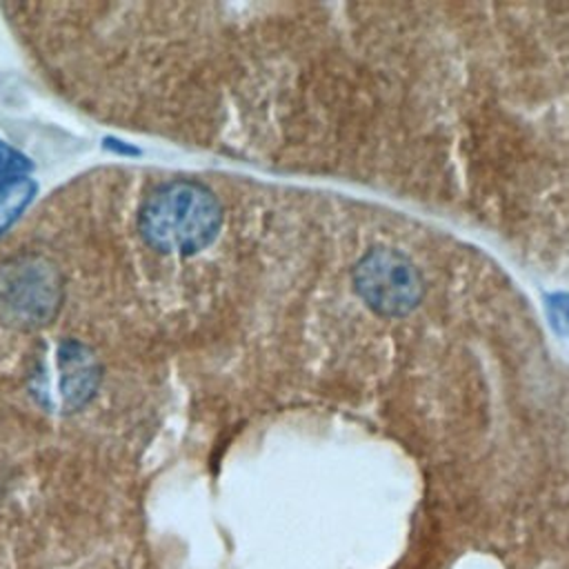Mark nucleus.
I'll return each instance as SVG.
<instances>
[{
	"mask_svg": "<svg viewBox=\"0 0 569 569\" xmlns=\"http://www.w3.org/2000/svg\"><path fill=\"white\" fill-rule=\"evenodd\" d=\"M29 164H27V158L24 156H20L18 151H13L11 147H7V144H2L0 142V178H7L9 180V176L13 178L16 173H20V171H24ZM18 178V176H16Z\"/></svg>",
	"mask_w": 569,
	"mask_h": 569,
	"instance_id": "nucleus-3",
	"label": "nucleus"
},
{
	"mask_svg": "<svg viewBox=\"0 0 569 569\" xmlns=\"http://www.w3.org/2000/svg\"><path fill=\"white\" fill-rule=\"evenodd\" d=\"M222 227V202L196 178L158 180L140 200L136 229L144 247L162 258H196Z\"/></svg>",
	"mask_w": 569,
	"mask_h": 569,
	"instance_id": "nucleus-1",
	"label": "nucleus"
},
{
	"mask_svg": "<svg viewBox=\"0 0 569 569\" xmlns=\"http://www.w3.org/2000/svg\"><path fill=\"white\" fill-rule=\"evenodd\" d=\"M33 193V182L29 178H9L0 182V233L11 227V222L22 213Z\"/></svg>",
	"mask_w": 569,
	"mask_h": 569,
	"instance_id": "nucleus-2",
	"label": "nucleus"
}]
</instances>
